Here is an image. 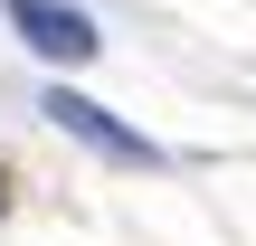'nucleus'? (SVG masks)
<instances>
[{"mask_svg":"<svg viewBox=\"0 0 256 246\" xmlns=\"http://www.w3.org/2000/svg\"><path fill=\"white\" fill-rule=\"evenodd\" d=\"M38 114L57 123V133H76L86 152H104V161H124V171H162V142H142L133 123H114L95 95H76V85H48L38 95Z\"/></svg>","mask_w":256,"mask_h":246,"instance_id":"nucleus-1","label":"nucleus"},{"mask_svg":"<svg viewBox=\"0 0 256 246\" xmlns=\"http://www.w3.org/2000/svg\"><path fill=\"white\" fill-rule=\"evenodd\" d=\"M10 28H19L28 57H48V66H86V57L104 47V28H95L76 0H10Z\"/></svg>","mask_w":256,"mask_h":246,"instance_id":"nucleus-2","label":"nucleus"}]
</instances>
